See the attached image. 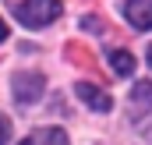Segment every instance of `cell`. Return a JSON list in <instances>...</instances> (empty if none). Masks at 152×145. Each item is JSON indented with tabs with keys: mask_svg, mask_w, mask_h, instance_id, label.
Returning a JSON list of instances; mask_svg holds the SVG:
<instances>
[{
	"mask_svg": "<svg viewBox=\"0 0 152 145\" xmlns=\"http://www.w3.org/2000/svg\"><path fill=\"white\" fill-rule=\"evenodd\" d=\"M7 39V25H4V18H0V42Z\"/></svg>",
	"mask_w": 152,
	"mask_h": 145,
	"instance_id": "cell-10",
	"label": "cell"
},
{
	"mask_svg": "<svg viewBox=\"0 0 152 145\" xmlns=\"http://www.w3.org/2000/svg\"><path fill=\"white\" fill-rule=\"evenodd\" d=\"M67 57H71L75 64H81V67H88V71H96V60H92V53H88L85 46H78V42H71V46H67Z\"/></svg>",
	"mask_w": 152,
	"mask_h": 145,
	"instance_id": "cell-7",
	"label": "cell"
},
{
	"mask_svg": "<svg viewBox=\"0 0 152 145\" xmlns=\"http://www.w3.org/2000/svg\"><path fill=\"white\" fill-rule=\"evenodd\" d=\"M149 64H152V46H149Z\"/></svg>",
	"mask_w": 152,
	"mask_h": 145,
	"instance_id": "cell-11",
	"label": "cell"
},
{
	"mask_svg": "<svg viewBox=\"0 0 152 145\" xmlns=\"http://www.w3.org/2000/svg\"><path fill=\"white\" fill-rule=\"evenodd\" d=\"M42 89H46V78L39 71L14 74V96H18V103H36L39 96H42Z\"/></svg>",
	"mask_w": 152,
	"mask_h": 145,
	"instance_id": "cell-2",
	"label": "cell"
},
{
	"mask_svg": "<svg viewBox=\"0 0 152 145\" xmlns=\"http://www.w3.org/2000/svg\"><path fill=\"white\" fill-rule=\"evenodd\" d=\"M78 99H85L92 110H99V113H106V110L113 106V99L99 89V85H92V81H78Z\"/></svg>",
	"mask_w": 152,
	"mask_h": 145,
	"instance_id": "cell-4",
	"label": "cell"
},
{
	"mask_svg": "<svg viewBox=\"0 0 152 145\" xmlns=\"http://www.w3.org/2000/svg\"><path fill=\"white\" fill-rule=\"evenodd\" d=\"M25 29H42L60 14V0H7Z\"/></svg>",
	"mask_w": 152,
	"mask_h": 145,
	"instance_id": "cell-1",
	"label": "cell"
},
{
	"mask_svg": "<svg viewBox=\"0 0 152 145\" xmlns=\"http://www.w3.org/2000/svg\"><path fill=\"white\" fill-rule=\"evenodd\" d=\"M7 138H11V120L0 117V145H7Z\"/></svg>",
	"mask_w": 152,
	"mask_h": 145,
	"instance_id": "cell-9",
	"label": "cell"
},
{
	"mask_svg": "<svg viewBox=\"0 0 152 145\" xmlns=\"http://www.w3.org/2000/svg\"><path fill=\"white\" fill-rule=\"evenodd\" d=\"M21 145H67V135H64L60 127H42L36 135H28Z\"/></svg>",
	"mask_w": 152,
	"mask_h": 145,
	"instance_id": "cell-5",
	"label": "cell"
},
{
	"mask_svg": "<svg viewBox=\"0 0 152 145\" xmlns=\"http://www.w3.org/2000/svg\"><path fill=\"white\" fill-rule=\"evenodd\" d=\"M131 99H134V106H149L152 110V81H138L131 89Z\"/></svg>",
	"mask_w": 152,
	"mask_h": 145,
	"instance_id": "cell-8",
	"label": "cell"
},
{
	"mask_svg": "<svg viewBox=\"0 0 152 145\" xmlns=\"http://www.w3.org/2000/svg\"><path fill=\"white\" fill-rule=\"evenodd\" d=\"M124 14H127V21L134 25V29H152V0H127L124 4Z\"/></svg>",
	"mask_w": 152,
	"mask_h": 145,
	"instance_id": "cell-3",
	"label": "cell"
},
{
	"mask_svg": "<svg viewBox=\"0 0 152 145\" xmlns=\"http://www.w3.org/2000/svg\"><path fill=\"white\" fill-rule=\"evenodd\" d=\"M110 67H113L120 78H127V74L134 71V57H131L127 50H110Z\"/></svg>",
	"mask_w": 152,
	"mask_h": 145,
	"instance_id": "cell-6",
	"label": "cell"
}]
</instances>
